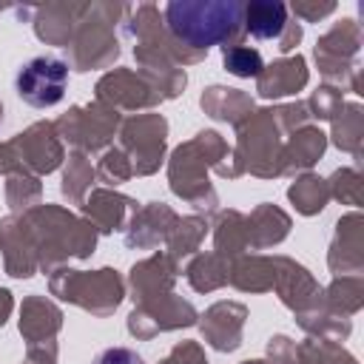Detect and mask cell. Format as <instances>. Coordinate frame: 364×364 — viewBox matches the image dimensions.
Wrapping results in <instances>:
<instances>
[{
	"instance_id": "6da1fadb",
	"label": "cell",
	"mask_w": 364,
	"mask_h": 364,
	"mask_svg": "<svg viewBox=\"0 0 364 364\" xmlns=\"http://www.w3.org/2000/svg\"><path fill=\"white\" fill-rule=\"evenodd\" d=\"M245 6L236 0H173L165 9L171 34L193 48L219 46L239 31Z\"/></svg>"
},
{
	"instance_id": "7a4b0ae2",
	"label": "cell",
	"mask_w": 364,
	"mask_h": 364,
	"mask_svg": "<svg viewBox=\"0 0 364 364\" xmlns=\"http://www.w3.org/2000/svg\"><path fill=\"white\" fill-rule=\"evenodd\" d=\"M68 65L60 57L37 54L26 60L14 74V91L31 108H51L65 97Z\"/></svg>"
},
{
	"instance_id": "3957f363",
	"label": "cell",
	"mask_w": 364,
	"mask_h": 364,
	"mask_svg": "<svg viewBox=\"0 0 364 364\" xmlns=\"http://www.w3.org/2000/svg\"><path fill=\"white\" fill-rule=\"evenodd\" d=\"M245 28L259 37V40H276L287 23V6L284 3H273V0H256L247 3L245 11Z\"/></svg>"
},
{
	"instance_id": "277c9868",
	"label": "cell",
	"mask_w": 364,
	"mask_h": 364,
	"mask_svg": "<svg viewBox=\"0 0 364 364\" xmlns=\"http://www.w3.org/2000/svg\"><path fill=\"white\" fill-rule=\"evenodd\" d=\"M225 68L236 77H256L262 74L264 63H262V54L256 48H247V46H230L225 51Z\"/></svg>"
},
{
	"instance_id": "5b68a950",
	"label": "cell",
	"mask_w": 364,
	"mask_h": 364,
	"mask_svg": "<svg viewBox=\"0 0 364 364\" xmlns=\"http://www.w3.org/2000/svg\"><path fill=\"white\" fill-rule=\"evenodd\" d=\"M94 364H145V361L139 353H134L128 347H108L94 358Z\"/></svg>"
}]
</instances>
